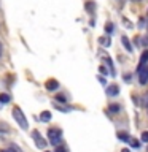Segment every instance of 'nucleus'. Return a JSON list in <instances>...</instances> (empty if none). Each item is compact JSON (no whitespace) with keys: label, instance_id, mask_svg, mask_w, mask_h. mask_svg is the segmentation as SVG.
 <instances>
[{"label":"nucleus","instance_id":"f257e3e1","mask_svg":"<svg viewBox=\"0 0 148 152\" xmlns=\"http://www.w3.org/2000/svg\"><path fill=\"white\" fill-rule=\"evenodd\" d=\"M13 117L16 119V122L19 124V127H21L22 130H26V128L29 127L27 119H26V116L22 114V111H21V108H19V106H14V108H13Z\"/></svg>","mask_w":148,"mask_h":152},{"label":"nucleus","instance_id":"f03ea898","mask_svg":"<svg viewBox=\"0 0 148 152\" xmlns=\"http://www.w3.org/2000/svg\"><path fill=\"white\" fill-rule=\"evenodd\" d=\"M48 138H50L53 146H59L61 140H62V132L59 128H50V130H48Z\"/></svg>","mask_w":148,"mask_h":152},{"label":"nucleus","instance_id":"7ed1b4c3","mask_svg":"<svg viewBox=\"0 0 148 152\" xmlns=\"http://www.w3.org/2000/svg\"><path fill=\"white\" fill-rule=\"evenodd\" d=\"M32 138H33V141H35L37 147H40V149H45V147H46V141L43 140V136H41L37 130L32 132Z\"/></svg>","mask_w":148,"mask_h":152},{"label":"nucleus","instance_id":"20e7f679","mask_svg":"<svg viewBox=\"0 0 148 152\" xmlns=\"http://www.w3.org/2000/svg\"><path fill=\"white\" fill-rule=\"evenodd\" d=\"M147 81H148V65H145L138 71V83L143 86V84H147Z\"/></svg>","mask_w":148,"mask_h":152},{"label":"nucleus","instance_id":"39448f33","mask_svg":"<svg viewBox=\"0 0 148 152\" xmlns=\"http://www.w3.org/2000/svg\"><path fill=\"white\" fill-rule=\"evenodd\" d=\"M45 87H46V90H50V92H54V90L59 89V83H57L56 79H48Z\"/></svg>","mask_w":148,"mask_h":152},{"label":"nucleus","instance_id":"423d86ee","mask_svg":"<svg viewBox=\"0 0 148 152\" xmlns=\"http://www.w3.org/2000/svg\"><path fill=\"white\" fill-rule=\"evenodd\" d=\"M147 64H148V51H143V52H142V56H140V60H138V66H137V70L140 71V70H142Z\"/></svg>","mask_w":148,"mask_h":152},{"label":"nucleus","instance_id":"0eeeda50","mask_svg":"<svg viewBox=\"0 0 148 152\" xmlns=\"http://www.w3.org/2000/svg\"><path fill=\"white\" fill-rule=\"evenodd\" d=\"M119 94V89L116 84H112L107 87V95H110V97H116V95Z\"/></svg>","mask_w":148,"mask_h":152},{"label":"nucleus","instance_id":"6e6552de","mask_svg":"<svg viewBox=\"0 0 148 152\" xmlns=\"http://www.w3.org/2000/svg\"><path fill=\"white\" fill-rule=\"evenodd\" d=\"M121 43H123V46L126 48V51H127V52H132V51H134V49H132L131 41H129V38H127L126 35H123V37H121Z\"/></svg>","mask_w":148,"mask_h":152},{"label":"nucleus","instance_id":"1a4fd4ad","mask_svg":"<svg viewBox=\"0 0 148 152\" xmlns=\"http://www.w3.org/2000/svg\"><path fill=\"white\" fill-rule=\"evenodd\" d=\"M99 43H100L102 46L108 48L110 45H112V38H110V37H100V38H99Z\"/></svg>","mask_w":148,"mask_h":152},{"label":"nucleus","instance_id":"9d476101","mask_svg":"<svg viewBox=\"0 0 148 152\" xmlns=\"http://www.w3.org/2000/svg\"><path fill=\"white\" fill-rule=\"evenodd\" d=\"M40 119L43 122H50L51 121V113L50 111H43L41 114H40Z\"/></svg>","mask_w":148,"mask_h":152},{"label":"nucleus","instance_id":"9b49d317","mask_svg":"<svg viewBox=\"0 0 148 152\" xmlns=\"http://www.w3.org/2000/svg\"><path fill=\"white\" fill-rule=\"evenodd\" d=\"M118 138H119V141H129V136L126 132H118Z\"/></svg>","mask_w":148,"mask_h":152},{"label":"nucleus","instance_id":"f8f14e48","mask_svg":"<svg viewBox=\"0 0 148 152\" xmlns=\"http://www.w3.org/2000/svg\"><path fill=\"white\" fill-rule=\"evenodd\" d=\"M10 102V95L8 94H0V103H8Z\"/></svg>","mask_w":148,"mask_h":152},{"label":"nucleus","instance_id":"ddd939ff","mask_svg":"<svg viewBox=\"0 0 148 152\" xmlns=\"http://www.w3.org/2000/svg\"><path fill=\"white\" fill-rule=\"evenodd\" d=\"M119 111V104H110L108 106V113H118Z\"/></svg>","mask_w":148,"mask_h":152},{"label":"nucleus","instance_id":"4468645a","mask_svg":"<svg viewBox=\"0 0 148 152\" xmlns=\"http://www.w3.org/2000/svg\"><path fill=\"white\" fill-rule=\"evenodd\" d=\"M129 144H131L132 147H138V146H140V142H138L135 138H129Z\"/></svg>","mask_w":148,"mask_h":152},{"label":"nucleus","instance_id":"2eb2a0df","mask_svg":"<svg viewBox=\"0 0 148 152\" xmlns=\"http://www.w3.org/2000/svg\"><path fill=\"white\" fill-rule=\"evenodd\" d=\"M86 10H88L89 13H92L94 10H95V5H94L92 2H88V3H86Z\"/></svg>","mask_w":148,"mask_h":152},{"label":"nucleus","instance_id":"dca6fc26","mask_svg":"<svg viewBox=\"0 0 148 152\" xmlns=\"http://www.w3.org/2000/svg\"><path fill=\"white\" fill-rule=\"evenodd\" d=\"M105 32H107V33H112V32H113V24H112V22H107V24H105Z\"/></svg>","mask_w":148,"mask_h":152},{"label":"nucleus","instance_id":"f3484780","mask_svg":"<svg viewBox=\"0 0 148 152\" xmlns=\"http://www.w3.org/2000/svg\"><path fill=\"white\" fill-rule=\"evenodd\" d=\"M56 102H59V103H67V100H65V97L62 94H59V95H56Z\"/></svg>","mask_w":148,"mask_h":152},{"label":"nucleus","instance_id":"a211bd4d","mask_svg":"<svg viewBox=\"0 0 148 152\" xmlns=\"http://www.w3.org/2000/svg\"><path fill=\"white\" fill-rule=\"evenodd\" d=\"M0 152H21V151H19L18 147H16V146L13 144L11 147H10V149H5V151H0Z\"/></svg>","mask_w":148,"mask_h":152},{"label":"nucleus","instance_id":"6ab92c4d","mask_svg":"<svg viewBox=\"0 0 148 152\" xmlns=\"http://www.w3.org/2000/svg\"><path fill=\"white\" fill-rule=\"evenodd\" d=\"M99 71H100L102 75H108V68H105L104 65H100V66H99Z\"/></svg>","mask_w":148,"mask_h":152},{"label":"nucleus","instance_id":"aec40b11","mask_svg":"<svg viewBox=\"0 0 148 152\" xmlns=\"http://www.w3.org/2000/svg\"><path fill=\"white\" fill-rule=\"evenodd\" d=\"M123 22L126 24V27H127V28H132V27H134V26H132V22H131V21H127L126 18H123Z\"/></svg>","mask_w":148,"mask_h":152},{"label":"nucleus","instance_id":"412c9836","mask_svg":"<svg viewBox=\"0 0 148 152\" xmlns=\"http://www.w3.org/2000/svg\"><path fill=\"white\" fill-rule=\"evenodd\" d=\"M142 141L143 142H148V132H143L142 133Z\"/></svg>","mask_w":148,"mask_h":152},{"label":"nucleus","instance_id":"4be33fe9","mask_svg":"<svg viewBox=\"0 0 148 152\" xmlns=\"http://www.w3.org/2000/svg\"><path fill=\"white\" fill-rule=\"evenodd\" d=\"M54 152H67V151H65V147H62V146H56Z\"/></svg>","mask_w":148,"mask_h":152},{"label":"nucleus","instance_id":"5701e85b","mask_svg":"<svg viewBox=\"0 0 148 152\" xmlns=\"http://www.w3.org/2000/svg\"><path fill=\"white\" fill-rule=\"evenodd\" d=\"M124 81H126V83H129V81H131V75H124Z\"/></svg>","mask_w":148,"mask_h":152},{"label":"nucleus","instance_id":"b1692460","mask_svg":"<svg viewBox=\"0 0 148 152\" xmlns=\"http://www.w3.org/2000/svg\"><path fill=\"white\" fill-rule=\"evenodd\" d=\"M143 43H145V45H148V37H145V40H143Z\"/></svg>","mask_w":148,"mask_h":152},{"label":"nucleus","instance_id":"393cba45","mask_svg":"<svg viewBox=\"0 0 148 152\" xmlns=\"http://www.w3.org/2000/svg\"><path fill=\"white\" fill-rule=\"evenodd\" d=\"M121 152H131V151H129V149H123Z\"/></svg>","mask_w":148,"mask_h":152},{"label":"nucleus","instance_id":"a878e982","mask_svg":"<svg viewBox=\"0 0 148 152\" xmlns=\"http://www.w3.org/2000/svg\"><path fill=\"white\" fill-rule=\"evenodd\" d=\"M0 54H2V45H0Z\"/></svg>","mask_w":148,"mask_h":152},{"label":"nucleus","instance_id":"bb28decb","mask_svg":"<svg viewBox=\"0 0 148 152\" xmlns=\"http://www.w3.org/2000/svg\"><path fill=\"white\" fill-rule=\"evenodd\" d=\"M132 2H140V0H132Z\"/></svg>","mask_w":148,"mask_h":152},{"label":"nucleus","instance_id":"cd10ccee","mask_svg":"<svg viewBox=\"0 0 148 152\" xmlns=\"http://www.w3.org/2000/svg\"><path fill=\"white\" fill-rule=\"evenodd\" d=\"M147 108H148V104H147Z\"/></svg>","mask_w":148,"mask_h":152}]
</instances>
